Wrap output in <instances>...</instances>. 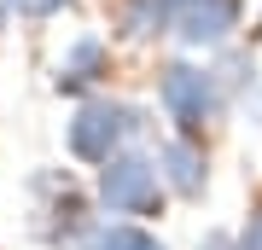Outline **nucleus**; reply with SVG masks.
<instances>
[{
	"instance_id": "obj_6",
	"label": "nucleus",
	"mask_w": 262,
	"mask_h": 250,
	"mask_svg": "<svg viewBox=\"0 0 262 250\" xmlns=\"http://www.w3.org/2000/svg\"><path fill=\"white\" fill-rule=\"evenodd\" d=\"M105 76H111V41L94 35V29H82V35H70L64 53H58V64H53V87L70 93V99H88V93H94Z\"/></svg>"
},
{
	"instance_id": "obj_7",
	"label": "nucleus",
	"mask_w": 262,
	"mask_h": 250,
	"mask_svg": "<svg viewBox=\"0 0 262 250\" xmlns=\"http://www.w3.org/2000/svg\"><path fill=\"white\" fill-rule=\"evenodd\" d=\"M239 12H245V0H192L187 12H175V35L192 53H215V47L233 41Z\"/></svg>"
},
{
	"instance_id": "obj_12",
	"label": "nucleus",
	"mask_w": 262,
	"mask_h": 250,
	"mask_svg": "<svg viewBox=\"0 0 262 250\" xmlns=\"http://www.w3.org/2000/svg\"><path fill=\"white\" fill-rule=\"evenodd\" d=\"M239 111H245V122H251V128H262V82L239 99Z\"/></svg>"
},
{
	"instance_id": "obj_15",
	"label": "nucleus",
	"mask_w": 262,
	"mask_h": 250,
	"mask_svg": "<svg viewBox=\"0 0 262 250\" xmlns=\"http://www.w3.org/2000/svg\"><path fill=\"white\" fill-rule=\"evenodd\" d=\"M76 250H88V244H76Z\"/></svg>"
},
{
	"instance_id": "obj_2",
	"label": "nucleus",
	"mask_w": 262,
	"mask_h": 250,
	"mask_svg": "<svg viewBox=\"0 0 262 250\" xmlns=\"http://www.w3.org/2000/svg\"><path fill=\"white\" fill-rule=\"evenodd\" d=\"M94 204L117 221H158L169 192H163V175H158V157L140 146L117 151L111 163L94 169Z\"/></svg>"
},
{
	"instance_id": "obj_4",
	"label": "nucleus",
	"mask_w": 262,
	"mask_h": 250,
	"mask_svg": "<svg viewBox=\"0 0 262 250\" xmlns=\"http://www.w3.org/2000/svg\"><path fill=\"white\" fill-rule=\"evenodd\" d=\"M158 111L175 122V134L204 140L210 117H215V111H227V93H222V82H215V70H210V64L175 58V64H163V70H158Z\"/></svg>"
},
{
	"instance_id": "obj_13",
	"label": "nucleus",
	"mask_w": 262,
	"mask_h": 250,
	"mask_svg": "<svg viewBox=\"0 0 262 250\" xmlns=\"http://www.w3.org/2000/svg\"><path fill=\"white\" fill-rule=\"evenodd\" d=\"M198 250H233V233L215 227V233H204V239H198Z\"/></svg>"
},
{
	"instance_id": "obj_8",
	"label": "nucleus",
	"mask_w": 262,
	"mask_h": 250,
	"mask_svg": "<svg viewBox=\"0 0 262 250\" xmlns=\"http://www.w3.org/2000/svg\"><path fill=\"white\" fill-rule=\"evenodd\" d=\"M175 24V6L169 0H117V35L122 41H158Z\"/></svg>"
},
{
	"instance_id": "obj_5",
	"label": "nucleus",
	"mask_w": 262,
	"mask_h": 250,
	"mask_svg": "<svg viewBox=\"0 0 262 250\" xmlns=\"http://www.w3.org/2000/svg\"><path fill=\"white\" fill-rule=\"evenodd\" d=\"M151 157H158V175H163L169 198H181V204H204L210 198V151H204V140L169 134Z\"/></svg>"
},
{
	"instance_id": "obj_9",
	"label": "nucleus",
	"mask_w": 262,
	"mask_h": 250,
	"mask_svg": "<svg viewBox=\"0 0 262 250\" xmlns=\"http://www.w3.org/2000/svg\"><path fill=\"white\" fill-rule=\"evenodd\" d=\"M88 250H169V244L146 221H99L94 239H88Z\"/></svg>"
},
{
	"instance_id": "obj_14",
	"label": "nucleus",
	"mask_w": 262,
	"mask_h": 250,
	"mask_svg": "<svg viewBox=\"0 0 262 250\" xmlns=\"http://www.w3.org/2000/svg\"><path fill=\"white\" fill-rule=\"evenodd\" d=\"M169 6H175V12H187V6H192V0H169Z\"/></svg>"
},
{
	"instance_id": "obj_3",
	"label": "nucleus",
	"mask_w": 262,
	"mask_h": 250,
	"mask_svg": "<svg viewBox=\"0 0 262 250\" xmlns=\"http://www.w3.org/2000/svg\"><path fill=\"white\" fill-rule=\"evenodd\" d=\"M140 134H146V111L140 105H128V99H82L70 111V122H64V151L76 163L99 169L117 151L140 146Z\"/></svg>"
},
{
	"instance_id": "obj_11",
	"label": "nucleus",
	"mask_w": 262,
	"mask_h": 250,
	"mask_svg": "<svg viewBox=\"0 0 262 250\" xmlns=\"http://www.w3.org/2000/svg\"><path fill=\"white\" fill-rule=\"evenodd\" d=\"M233 250H262V210H251V221L233 233Z\"/></svg>"
},
{
	"instance_id": "obj_1",
	"label": "nucleus",
	"mask_w": 262,
	"mask_h": 250,
	"mask_svg": "<svg viewBox=\"0 0 262 250\" xmlns=\"http://www.w3.org/2000/svg\"><path fill=\"white\" fill-rule=\"evenodd\" d=\"M29 192V239L47 244V250H76L94 239L99 227V204L82 192V186L70 180V169H35V175L24 180Z\"/></svg>"
},
{
	"instance_id": "obj_10",
	"label": "nucleus",
	"mask_w": 262,
	"mask_h": 250,
	"mask_svg": "<svg viewBox=\"0 0 262 250\" xmlns=\"http://www.w3.org/2000/svg\"><path fill=\"white\" fill-rule=\"evenodd\" d=\"M6 12H18V18H29V24H47V18H58V12L70 6V0H0Z\"/></svg>"
}]
</instances>
